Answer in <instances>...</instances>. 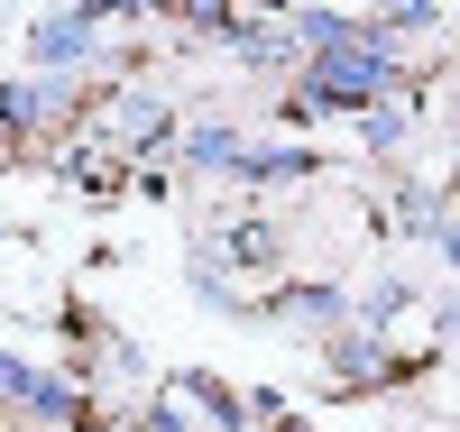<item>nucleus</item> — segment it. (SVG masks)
I'll return each mask as SVG.
<instances>
[{
    "instance_id": "obj_1",
    "label": "nucleus",
    "mask_w": 460,
    "mask_h": 432,
    "mask_svg": "<svg viewBox=\"0 0 460 432\" xmlns=\"http://www.w3.org/2000/svg\"><path fill=\"white\" fill-rule=\"evenodd\" d=\"M377 74H387V56H377V47H332V56H323V93L359 101V93H377Z\"/></svg>"
}]
</instances>
